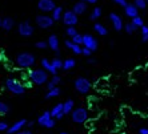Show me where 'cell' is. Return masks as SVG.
<instances>
[{"label":"cell","instance_id":"cell-3","mask_svg":"<svg viewBox=\"0 0 148 134\" xmlns=\"http://www.w3.org/2000/svg\"><path fill=\"white\" fill-rule=\"evenodd\" d=\"M28 79L32 84L35 85H44L48 83V73L45 72L44 69L38 68V69H32L28 72Z\"/></svg>","mask_w":148,"mask_h":134},{"label":"cell","instance_id":"cell-35","mask_svg":"<svg viewBox=\"0 0 148 134\" xmlns=\"http://www.w3.org/2000/svg\"><path fill=\"white\" fill-rule=\"evenodd\" d=\"M35 48L45 49V48H48V45H47V41H36L35 43Z\"/></svg>","mask_w":148,"mask_h":134},{"label":"cell","instance_id":"cell-18","mask_svg":"<svg viewBox=\"0 0 148 134\" xmlns=\"http://www.w3.org/2000/svg\"><path fill=\"white\" fill-rule=\"evenodd\" d=\"M15 27V20L10 16L1 17V29H4L5 32H10L11 29H14Z\"/></svg>","mask_w":148,"mask_h":134},{"label":"cell","instance_id":"cell-42","mask_svg":"<svg viewBox=\"0 0 148 134\" xmlns=\"http://www.w3.org/2000/svg\"><path fill=\"white\" fill-rule=\"evenodd\" d=\"M25 126L28 127V130H29V129H32V127L35 126V121H27V125H25Z\"/></svg>","mask_w":148,"mask_h":134},{"label":"cell","instance_id":"cell-23","mask_svg":"<svg viewBox=\"0 0 148 134\" xmlns=\"http://www.w3.org/2000/svg\"><path fill=\"white\" fill-rule=\"evenodd\" d=\"M62 94V90H60V88L59 86H56V88H53V89H49L48 92L45 93L44 98L45 100H52V98H56V97H59Z\"/></svg>","mask_w":148,"mask_h":134},{"label":"cell","instance_id":"cell-49","mask_svg":"<svg viewBox=\"0 0 148 134\" xmlns=\"http://www.w3.org/2000/svg\"><path fill=\"white\" fill-rule=\"evenodd\" d=\"M145 1H147V7H148V0H145Z\"/></svg>","mask_w":148,"mask_h":134},{"label":"cell","instance_id":"cell-36","mask_svg":"<svg viewBox=\"0 0 148 134\" xmlns=\"http://www.w3.org/2000/svg\"><path fill=\"white\" fill-rule=\"evenodd\" d=\"M8 127H10L8 122H5V121H0V131H7Z\"/></svg>","mask_w":148,"mask_h":134},{"label":"cell","instance_id":"cell-40","mask_svg":"<svg viewBox=\"0 0 148 134\" xmlns=\"http://www.w3.org/2000/svg\"><path fill=\"white\" fill-rule=\"evenodd\" d=\"M140 31H141V35H147L148 33V25H143V27L140 28Z\"/></svg>","mask_w":148,"mask_h":134},{"label":"cell","instance_id":"cell-21","mask_svg":"<svg viewBox=\"0 0 148 134\" xmlns=\"http://www.w3.org/2000/svg\"><path fill=\"white\" fill-rule=\"evenodd\" d=\"M63 14H64V9H63L62 5H56V8L51 12V17H52V20L55 21H60V19L63 17Z\"/></svg>","mask_w":148,"mask_h":134},{"label":"cell","instance_id":"cell-14","mask_svg":"<svg viewBox=\"0 0 148 134\" xmlns=\"http://www.w3.org/2000/svg\"><path fill=\"white\" fill-rule=\"evenodd\" d=\"M25 125H27V120L21 118V120L16 121L15 124L10 125V127H8L7 133H8V134H16V133H19L20 130H23V129L25 127Z\"/></svg>","mask_w":148,"mask_h":134},{"label":"cell","instance_id":"cell-2","mask_svg":"<svg viewBox=\"0 0 148 134\" xmlns=\"http://www.w3.org/2000/svg\"><path fill=\"white\" fill-rule=\"evenodd\" d=\"M4 86H5V89L10 93H12L14 96H23L25 93V90H27V86L21 83V81L14 79V77H8V79L4 81Z\"/></svg>","mask_w":148,"mask_h":134},{"label":"cell","instance_id":"cell-50","mask_svg":"<svg viewBox=\"0 0 148 134\" xmlns=\"http://www.w3.org/2000/svg\"><path fill=\"white\" fill-rule=\"evenodd\" d=\"M147 124H148V121H147Z\"/></svg>","mask_w":148,"mask_h":134},{"label":"cell","instance_id":"cell-31","mask_svg":"<svg viewBox=\"0 0 148 134\" xmlns=\"http://www.w3.org/2000/svg\"><path fill=\"white\" fill-rule=\"evenodd\" d=\"M131 23L136 28H141L143 25H144V20H143V17H141V16H136L135 19H132V20H131Z\"/></svg>","mask_w":148,"mask_h":134},{"label":"cell","instance_id":"cell-45","mask_svg":"<svg viewBox=\"0 0 148 134\" xmlns=\"http://www.w3.org/2000/svg\"><path fill=\"white\" fill-rule=\"evenodd\" d=\"M87 62L91 64V65H93V64H96V59H93V57H88V59H87Z\"/></svg>","mask_w":148,"mask_h":134},{"label":"cell","instance_id":"cell-43","mask_svg":"<svg viewBox=\"0 0 148 134\" xmlns=\"http://www.w3.org/2000/svg\"><path fill=\"white\" fill-rule=\"evenodd\" d=\"M45 86H47V90H49V89H53V88H56V86L53 85V84H52L51 81H49V80H48V83L45 84Z\"/></svg>","mask_w":148,"mask_h":134},{"label":"cell","instance_id":"cell-20","mask_svg":"<svg viewBox=\"0 0 148 134\" xmlns=\"http://www.w3.org/2000/svg\"><path fill=\"white\" fill-rule=\"evenodd\" d=\"M66 45V48L69 49V51L72 52L73 55H82V45H77V44H73L71 40H66L64 43Z\"/></svg>","mask_w":148,"mask_h":134},{"label":"cell","instance_id":"cell-4","mask_svg":"<svg viewBox=\"0 0 148 134\" xmlns=\"http://www.w3.org/2000/svg\"><path fill=\"white\" fill-rule=\"evenodd\" d=\"M91 86H92L91 81L87 79V77H83V76H79V77L75 79V81H73V88H75V90L77 93H80V94L90 93Z\"/></svg>","mask_w":148,"mask_h":134},{"label":"cell","instance_id":"cell-38","mask_svg":"<svg viewBox=\"0 0 148 134\" xmlns=\"http://www.w3.org/2000/svg\"><path fill=\"white\" fill-rule=\"evenodd\" d=\"M114 3H115V4H117L119 7L124 8V7H125V5L128 4V1H127V0H114Z\"/></svg>","mask_w":148,"mask_h":134},{"label":"cell","instance_id":"cell-44","mask_svg":"<svg viewBox=\"0 0 148 134\" xmlns=\"http://www.w3.org/2000/svg\"><path fill=\"white\" fill-rule=\"evenodd\" d=\"M16 134H34L31 130H28V129H23V130H20L19 133H16Z\"/></svg>","mask_w":148,"mask_h":134},{"label":"cell","instance_id":"cell-30","mask_svg":"<svg viewBox=\"0 0 148 134\" xmlns=\"http://www.w3.org/2000/svg\"><path fill=\"white\" fill-rule=\"evenodd\" d=\"M135 5V7L138 8L139 11H144L145 8H147V1L145 0H134V3H132Z\"/></svg>","mask_w":148,"mask_h":134},{"label":"cell","instance_id":"cell-26","mask_svg":"<svg viewBox=\"0 0 148 134\" xmlns=\"http://www.w3.org/2000/svg\"><path fill=\"white\" fill-rule=\"evenodd\" d=\"M76 66V60L75 59H67L63 60V69L64 70H71Z\"/></svg>","mask_w":148,"mask_h":134},{"label":"cell","instance_id":"cell-5","mask_svg":"<svg viewBox=\"0 0 148 134\" xmlns=\"http://www.w3.org/2000/svg\"><path fill=\"white\" fill-rule=\"evenodd\" d=\"M88 117H90V113H88V110L86 109V108H75L73 109V112L71 113V120H72V122H75V124H84V122H87L88 121Z\"/></svg>","mask_w":148,"mask_h":134},{"label":"cell","instance_id":"cell-28","mask_svg":"<svg viewBox=\"0 0 148 134\" xmlns=\"http://www.w3.org/2000/svg\"><path fill=\"white\" fill-rule=\"evenodd\" d=\"M123 29L125 31V33H128V35H132V33H135V32L138 31V28L135 27L131 21H130V23H127V24H124Z\"/></svg>","mask_w":148,"mask_h":134},{"label":"cell","instance_id":"cell-48","mask_svg":"<svg viewBox=\"0 0 148 134\" xmlns=\"http://www.w3.org/2000/svg\"><path fill=\"white\" fill-rule=\"evenodd\" d=\"M0 28H1V17H0Z\"/></svg>","mask_w":148,"mask_h":134},{"label":"cell","instance_id":"cell-17","mask_svg":"<svg viewBox=\"0 0 148 134\" xmlns=\"http://www.w3.org/2000/svg\"><path fill=\"white\" fill-rule=\"evenodd\" d=\"M124 15L127 17H130V19H135L136 16H139V9L132 3H128L124 7Z\"/></svg>","mask_w":148,"mask_h":134},{"label":"cell","instance_id":"cell-9","mask_svg":"<svg viewBox=\"0 0 148 134\" xmlns=\"http://www.w3.org/2000/svg\"><path fill=\"white\" fill-rule=\"evenodd\" d=\"M83 47L87 49H90L91 52H96L97 48H99V41H97V39L95 36H92L91 33H86L83 35Z\"/></svg>","mask_w":148,"mask_h":134},{"label":"cell","instance_id":"cell-46","mask_svg":"<svg viewBox=\"0 0 148 134\" xmlns=\"http://www.w3.org/2000/svg\"><path fill=\"white\" fill-rule=\"evenodd\" d=\"M141 43H148V33L141 35Z\"/></svg>","mask_w":148,"mask_h":134},{"label":"cell","instance_id":"cell-15","mask_svg":"<svg viewBox=\"0 0 148 134\" xmlns=\"http://www.w3.org/2000/svg\"><path fill=\"white\" fill-rule=\"evenodd\" d=\"M87 9H88V5H87L86 3H83V1H76L75 4H73L72 7V12L76 15V16H80V15H84L87 12Z\"/></svg>","mask_w":148,"mask_h":134},{"label":"cell","instance_id":"cell-12","mask_svg":"<svg viewBox=\"0 0 148 134\" xmlns=\"http://www.w3.org/2000/svg\"><path fill=\"white\" fill-rule=\"evenodd\" d=\"M110 20H111V23H112V27H114L115 31H116V32L123 31L124 21H123V19H121L120 15L115 14V12H111V14H110Z\"/></svg>","mask_w":148,"mask_h":134},{"label":"cell","instance_id":"cell-19","mask_svg":"<svg viewBox=\"0 0 148 134\" xmlns=\"http://www.w3.org/2000/svg\"><path fill=\"white\" fill-rule=\"evenodd\" d=\"M40 64H41V69H44L47 73H51L52 76H56L58 74V70H56L53 66H52V64H51V61H49L48 59H41V61H40Z\"/></svg>","mask_w":148,"mask_h":134},{"label":"cell","instance_id":"cell-24","mask_svg":"<svg viewBox=\"0 0 148 134\" xmlns=\"http://www.w3.org/2000/svg\"><path fill=\"white\" fill-rule=\"evenodd\" d=\"M93 31L96 32L97 35H100V36H107L108 35L107 27L103 25L101 23H95V24H93Z\"/></svg>","mask_w":148,"mask_h":134},{"label":"cell","instance_id":"cell-33","mask_svg":"<svg viewBox=\"0 0 148 134\" xmlns=\"http://www.w3.org/2000/svg\"><path fill=\"white\" fill-rule=\"evenodd\" d=\"M71 41L73 43V44H77V45H82L83 44V35L77 33L76 36H73L72 39H71Z\"/></svg>","mask_w":148,"mask_h":134},{"label":"cell","instance_id":"cell-47","mask_svg":"<svg viewBox=\"0 0 148 134\" xmlns=\"http://www.w3.org/2000/svg\"><path fill=\"white\" fill-rule=\"evenodd\" d=\"M60 134H69V133H67V131H62Z\"/></svg>","mask_w":148,"mask_h":134},{"label":"cell","instance_id":"cell-22","mask_svg":"<svg viewBox=\"0 0 148 134\" xmlns=\"http://www.w3.org/2000/svg\"><path fill=\"white\" fill-rule=\"evenodd\" d=\"M75 109V101L73 100H67L66 102H63V112H64V116L66 114H71Z\"/></svg>","mask_w":148,"mask_h":134},{"label":"cell","instance_id":"cell-37","mask_svg":"<svg viewBox=\"0 0 148 134\" xmlns=\"http://www.w3.org/2000/svg\"><path fill=\"white\" fill-rule=\"evenodd\" d=\"M82 56H86L87 59H88V57H91V56H92V52H91L90 49H87V48H84V47H82Z\"/></svg>","mask_w":148,"mask_h":134},{"label":"cell","instance_id":"cell-41","mask_svg":"<svg viewBox=\"0 0 148 134\" xmlns=\"http://www.w3.org/2000/svg\"><path fill=\"white\" fill-rule=\"evenodd\" d=\"M80 1L86 3L87 5H88V4H96V3H97V0H80Z\"/></svg>","mask_w":148,"mask_h":134},{"label":"cell","instance_id":"cell-11","mask_svg":"<svg viewBox=\"0 0 148 134\" xmlns=\"http://www.w3.org/2000/svg\"><path fill=\"white\" fill-rule=\"evenodd\" d=\"M38 8L41 14H51L52 11L56 8V3L53 0H39L38 1Z\"/></svg>","mask_w":148,"mask_h":134},{"label":"cell","instance_id":"cell-7","mask_svg":"<svg viewBox=\"0 0 148 134\" xmlns=\"http://www.w3.org/2000/svg\"><path fill=\"white\" fill-rule=\"evenodd\" d=\"M17 33L20 35L21 37H31L35 33V28L29 21L24 20L17 24Z\"/></svg>","mask_w":148,"mask_h":134},{"label":"cell","instance_id":"cell-29","mask_svg":"<svg viewBox=\"0 0 148 134\" xmlns=\"http://www.w3.org/2000/svg\"><path fill=\"white\" fill-rule=\"evenodd\" d=\"M51 64H52V66H53L56 70L63 69V60L60 59V57H55V59H52L51 60Z\"/></svg>","mask_w":148,"mask_h":134},{"label":"cell","instance_id":"cell-1","mask_svg":"<svg viewBox=\"0 0 148 134\" xmlns=\"http://www.w3.org/2000/svg\"><path fill=\"white\" fill-rule=\"evenodd\" d=\"M15 64L20 69H29L36 64V56L31 52H21L16 56Z\"/></svg>","mask_w":148,"mask_h":134},{"label":"cell","instance_id":"cell-25","mask_svg":"<svg viewBox=\"0 0 148 134\" xmlns=\"http://www.w3.org/2000/svg\"><path fill=\"white\" fill-rule=\"evenodd\" d=\"M101 15H103V9H101L100 7H95L92 9V12H91V15H90V20H92V21L97 20V19L101 17Z\"/></svg>","mask_w":148,"mask_h":134},{"label":"cell","instance_id":"cell-13","mask_svg":"<svg viewBox=\"0 0 148 134\" xmlns=\"http://www.w3.org/2000/svg\"><path fill=\"white\" fill-rule=\"evenodd\" d=\"M47 45L51 51H53L56 55H60V41H59L58 35H49V37L47 39Z\"/></svg>","mask_w":148,"mask_h":134},{"label":"cell","instance_id":"cell-39","mask_svg":"<svg viewBox=\"0 0 148 134\" xmlns=\"http://www.w3.org/2000/svg\"><path fill=\"white\" fill-rule=\"evenodd\" d=\"M139 134H148V126H144V127H140L138 131Z\"/></svg>","mask_w":148,"mask_h":134},{"label":"cell","instance_id":"cell-34","mask_svg":"<svg viewBox=\"0 0 148 134\" xmlns=\"http://www.w3.org/2000/svg\"><path fill=\"white\" fill-rule=\"evenodd\" d=\"M49 81H51V83L53 84L55 86H58L59 84L62 83V77H60V76H58V74H56V76H52V79L49 80Z\"/></svg>","mask_w":148,"mask_h":134},{"label":"cell","instance_id":"cell-16","mask_svg":"<svg viewBox=\"0 0 148 134\" xmlns=\"http://www.w3.org/2000/svg\"><path fill=\"white\" fill-rule=\"evenodd\" d=\"M49 114H51L52 118L55 120H62L64 117V112H63V104H56L55 106L49 110Z\"/></svg>","mask_w":148,"mask_h":134},{"label":"cell","instance_id":"cell-27","mask_svg":"<svg viewBox=\"0 0 148 134\" xmlns=\"http://www.w3.org/2000/svg\"><path fill=\"white\" fill-rule=\"evenodd\" d=\"M10 110H11L10 104L5 102V101H1V100H0V114H1V116H4V114L10 113Z\"/></svg>","mask_w":148,"mask_h":134},{"label":"cell","instance_id":"cell-8","mask_svg":"<svg viewBox=\"0 0 148 134\" xmlns=\"http://www.w3.org/2000/svg\"><path fill=\"white\" fill-rule=\"evenodd\" d=\"M35 23L41 29H48V28H51L52 25L55 24V21L52 20L51 15H45V14L38 15V16L35 17Z\"/></svg>","mask_w":148,"mask_h":134},{"label":"cell","instance_id":"cell-6","mask_svg":"<svg viewBox=\"0 0 148 134\" xmlns=\"http://www.w3.org/2000/svg\"><path fill=\"white\" fill-rule=\"evenodd\" d=\"M38 124L40 125L41 127H45V129H53L56 125V120L51 117L49 110H45V112H43V114L39 116Z\"/></svg>","mask_w":148,"mask_h":134},{"label":"cell","instance_id":"cell-32","mask_svg":"<svg viewBox=\"0 0 148 134\" xmlns=\"http://www.w3.org/2000/svg\"><path fill=\"white\" fill-rule=\"evenodd\" d=\"M77 33H79V32H77V29H76L75 27H67L66 28V35L68 36V37L72 39L73 36H76Z\"/></svg>","mask_w":148,"mask_h":134},{"label":"cell","instance_id":"cell-10","mask_svg":"<svg viewBox=\"0 0 148 134\" xmlns=\"http://www.w3.org/2000/svg\"><path fill=\"white\" fill-rule=\"evenodd\" d=\"M62 21H63V24L67 25V27H75V25L79 23V16H76L71 9L64 11L63 17H62Z\"/></svg>","mask_w":148,"mask_h":134}]
</instances>
